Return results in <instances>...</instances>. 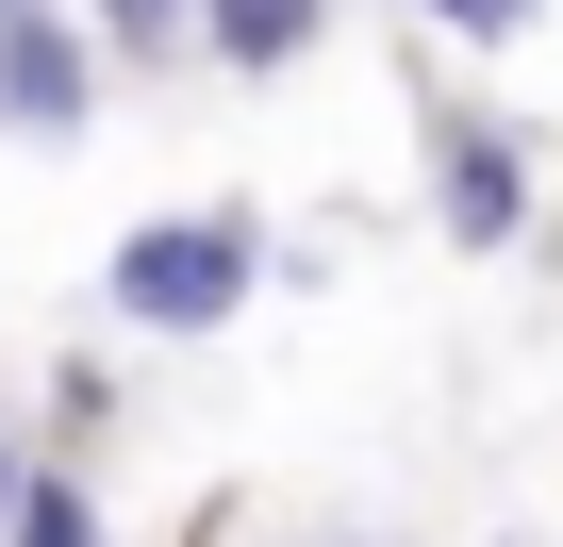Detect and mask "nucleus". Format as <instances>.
<instances>
[{
	"mask_svg": "<svg viewBox=\"0 0 563 547\" xmlns=\"http://www.w3.org/2000/svg\"><path fill=\"white\" fill-rule=\"evenodd\" d=\"M100 299H117V332H232L265 299V232L249 216H150V232H117Z\"/></svg>",
	"mask_w": 563,
	"mask_h": 547,
	"instance_id": "obj_1",
	"label": "nucleus"
},
{
	"mask_svg": "<svg viewBox=\"0 0 563 547\" xmlns=\"http://www.w3.org/2000/svg\"><path fill=\"white\" fill-rule=\"evenodd\" d=\"M415 133H431V232H448V249H514V232H530V150H514L497 117H464V100H431Z\"/></svg>",
	"mask_w": 563,
	"mask_h": 547,
	"instance_id": "obj_2",
	"label": "nucleus"
},
{
	"mask_svg": "<svg viewBox=\"0 0 563 547\" xmlns=\"http://www.w3.org/2000/svg\"><path fill=\"white\" fill-rule=\"evenodd\" d=\"M84 117H100V34H84V18H51V0H18V18H0V133L67 150Z\"/></svg>",
	"mask_w": 563,
	"mask_h": 547,
	"instance_id": "obj_3",
	"label": "nucleus"
},
{
	"mask_svg": "<svg viewBox=\"0 0 563 547\" xmlns=\"http://www.w3.org/2000/svg\"><path fill=\"white\" fill-rule=\"evenodd\" d=\"M199 51L265 84V67H299V51H316V0H199Z\"/></svg>",
	"mask_w": 563,
	"mask_h": 547,
	"instance_id": "obj_4",
	"label": "nucleus"
},
{
	"mask_svg": "<svg viewBox=\"0 0 563 547\" xmlns=\"http://www.w3.org/2000/svg\"><path fill=\"white\" fill-rule=\"evenodd\" d=\"M0 547H117V530H100V497H84L67 464H34V481H18V514H0Z\"/></svg>",
	"mask_w": 563,
	"mask_h": 547,
	"instance_id": "obj_5",
	"label": "nucleus"
},
{
	"mask_svg": "<svg viewBox=\"0 0 563 547\" xmlns=\"http://www.w3.org/2000/svg\"><path fill=\"white\" fill-rule=\"evenodd\" d=\"M415 18H431V34H464V51H497V34H530V18H547V0H415Z\"/></svg>",
	"mask_w": 563,
	"mask_h": 547,
	"instance_id": "obj_6",
	"label": "nucleus"
},
{
	"mask_svg": "<svg viewBox=\"0 0 563 547\" xmlns=\"http://www.w3.org/2000/svg\"><path fill=\"white\" fill-rule=\"evenodd\" d=\"M100 34L117 51H166V34H199V0H100Z\"/></svg>",
	"mask_w": 563,
	"mask_h": 547,
	"instance_id": "obj_7",
	"label": "nucleus"
},
{
	"mask_svg": "<svg viewBox=\"0 0 563 547\" xmlns=\"http://www.w3.org/2000/svg\"><path fill=\"white\" fill-rule=\"evenodd\" d=\"M18 481H34V464H18V431H0V514H18Z\"/></svg>",
	"mask_w": 563,
	"mask_h": 547,
	"instance_id": "obj_8",
	"label": "nucleus"
}]
</instances>
